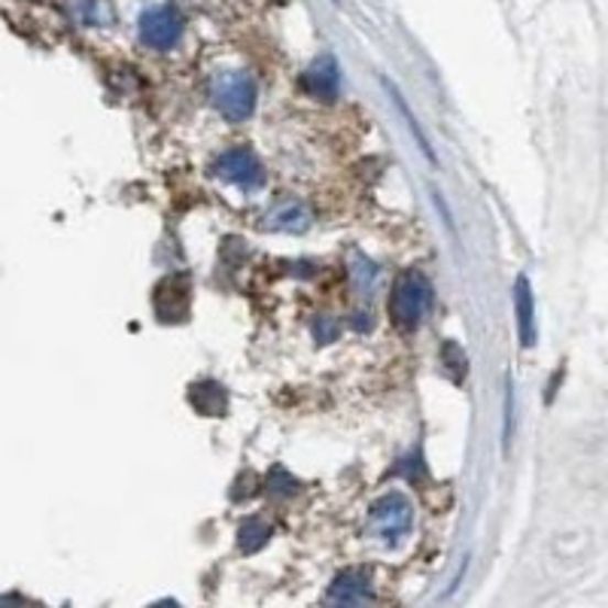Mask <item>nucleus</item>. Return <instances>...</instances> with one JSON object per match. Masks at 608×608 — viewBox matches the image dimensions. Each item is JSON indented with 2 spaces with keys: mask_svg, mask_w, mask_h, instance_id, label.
I'll list each match as a JSON object with an SVG mask.
<instances>
[{
  "mask_svg": "<svg viewBox=\"0 0 608 608\" xmlns=\"http://www.w3.org/2000/svg\"><path fill=\"white\" fill-rule=\"evenodd\" d=\"M256 79L247 70H222L210 79V101L228 122H243L256 110Z\"/></svg>",
  "mask_w": 608,
  "mask_h": 608,
  "instance_id": "f03ea898",
  "label": "nucleus"
},
{
  "mask_svg": "<svg viewBox=\"0 0 608 608\" xmlns=\"http://www.w3.org/2000/svg\"><path fill=\"white\" fill-rule=\"evenodd\" d=\"M314 222L311 207L298 198H283L265 216H262V231H286V235H302Z\"/></svg>",
  "mask_w": 608,
  "mask_h": 608,
  "instance_id": "423d86ee",
  "label": "nucleus"
},
{
  "mask_svg": "<svg viewBox=\"0 0 608 608\" xmlns=\"http://www.w3.org/2000/svg\"><path fill=\"white\" fill-rule=\"evenodd\" d=\"M189 402L195 405L198 414L204 417H219V414H226V390L214 383V380H202V383H195L189 393Z\"/></svg>",
  "mask_w": 608,
  "mask_h": 608,
  "instance_id": "9d476101",
  "label": "nucleus"
},
{
  "mask_svg": "<svg viewBox=\"0 0 608 608\" xmlns=\"http://www.w3.org/2000/svg\"><path fill=\"white\" fill-rule=\"evenodd\" d=\"M329 602H341V606H362V602H371L374 594H371V582H368L366 572L359 569H344L335 582L329 584Z\"/></svg>",
  "mask_w": 608,
  "mask_h": 608,
  "instance_id": "0eeeda50",
  "label": "nucleus"
},
{
  "mask_svg": "<svg viewBox=\"0 0 608 608\" xmlns=\"http://www.w3.org/2000/svg\"><path fill=\"white\" fill-rule=\"evenodd\" d=\"M411 526H414V506L408 502V496L387 493L371 506L368 530L380 545H399L411 532Z\"/></svg>",
  "mask_w": 608,
  "mask_h": 608,
  "instance_id": "7ed1b4c3",
  "label": "nucleus"
},
{
  "mask_svg": "<svg viewBox=\"0 0 608 608\" xmlns=\"http://www.w3.org/2000/svg\"><path fill=\"white\" fill-rule=\"evenodd\" d=\"M314 335H317L319 344L335 341V335H338V323H335V319H319L317 326H314Z\"/></svg>",
  "mask_w": 608,
  "mask_h": 608,
  "instance_id": "4468645a",
  "label": "nucleus"
},
{
  "mask_svg": "<svg viewBox=\"0 0 608 608\" xmlns=\"http://www.w3.org/2000/svg\"><path fill=\"white\" fill-rule=\"evenodd\" d=\"M183 28H186V22L174 3H159L140 15V40L155 52L174 50L183 40Z\"/></svg>",
  "mask_w": 608,
  "mask_h": 608,
  "instance_id": "39448f33",
  "label": "nucleus"
},
{
  "mask_svg": "<svg viewBox=\"0 0 608 608\" xmlns=\"http://www.w3.org/2000/svg\"><path fill=\"white\" fill-rule=\"evenodd\" d=\"M354 278L359 280V290H371L374 280H378V268L366 262V259H359V265L354 268Z\"/></svg>",
  "mask_w": 608,
  "mask_h": 608,
  "instance_id": "ddd939ff",
  "label": "nucleus"
},
{
  "mask_svg": "<svg viewBox=\"0 0 608 608\" xmlns=\"http://www.w3.org/2000/svg\"><path fill=\"white\" fill-rule=\"evenodd\" d=\"M514 307H518V335L523 347L535 344V304H532L530 280L518 278L514 286Z\"/></svg>",
  "mask_w": 608,
  "mask_h": 608,
  "instance_id": "1a4fd4ad",
  "label": "nucleus"
},
{
  "mask_svg": "<svg viewBox=\"0 0 608 608\" xmlns=\"http://www.w3.org/2000/svg\"><path fill=\"white\" fill-rule=\"evenodd\" d=\"M214 177L231 183V186H238L243 192H259L265 186L262 162L247 146H231V150L219 152V159L214 162Z\"/></svg>",
  "mask_w": 608,
  "mask_h": 608,
  "instance_id": "20e7f679",
  "label": "nucleus"
},
{
  "mask_svg": "<svg viewBox=\"0 0 608 608\" xmlns=\"http://www.w3.org/2000/svg\"><path fill=\"white\" fill-rule=\"evenodd\" d=\"M338 83H341V76H338V62H335L332 55H319L317 62L311 64V70L304 74V89L326 104L338 98Z\"/></svg>",
  "mask_w": 608,
  "mask_h": 608,
  "instance_id": "6e6552de",
  "label": "nucleus"
},
{
  "mask_svg": "<svg viewBox=\"0 0 608 608\" xmlns=\"http://www.w3.org/2000/svg\"><path fill=\"white\" fill-rule=\"evenodd\" d=\"M268 539H271V526H268L265 520H247L241 526V551L243 554H256V551H262L268 545Z\"/></svg>",
  "mask_w": 608,
  "mask_h": 608,
  "instance_id": "f8f14e48",
  "label": "nucleus"
},
{
  "mask_svg": "<svg viewBox=\"0 0 608 608\" xmlns=\"http://www.w3.org/2000/svg\"><path fill=\"white\" fill-rule=\"evenodd\" d=\"M390 319L399 329H417L432 307V283L423 271H405L390 292Z\"/></svg>",
  "mask_w": 608,
  "mask_h": 608,
  "instance_id": "f257e3e1",
  "label": "nucleus"
},
{
  "mask_svg": "<svg viewBox=\"0 0 608 608\" xmlns=\"http://www.w3.org/2000/svg\"><path fill=\"white\" fill-rule=\"evenodd\" d=\"M74 15L86 28H107L113 19L107 0H74Z\"/></svg>",
  "mask_w": 608,
  "mask_h": 608,
  "instance_id": "9b49d317",
  "label": "nucleus"
}]
</instances>
